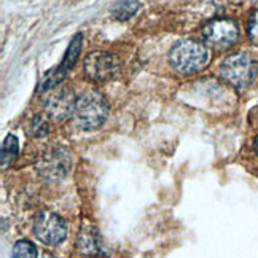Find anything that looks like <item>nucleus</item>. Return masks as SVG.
<instances>
[{"mask_svg": "<svg viewBox=\"0 0 258 258\" xmlns=\"http://www.w3.org/2000/svg\"><path fill=\"white\" fill-rule=\"evenodd\" d=\"M107 115L108 105L105 97L96 89H88V91H83L77 97L72 116L74 123L78 127L86 129V131L101 127L102 123L107 120Z\"/></svg>", "mask_w": 258, "mask_h": 258, "instance_id": "1", "label": "nucleus"}, {"mask_svg": "<svg viewBox=\"0 0 258 258\" xmlns=\"http://www.w3.org/2000/svg\"><path fill=\"white\" fill-rule=\"evenodd\" d=\"M169 62L177 72L183 75L200 72L209 62V49L198 40H180L169 53Z\"/></svg>", "mask_w": 258, "mask_h": 258, "instance_id": "2", "label": "nucleus"}, {"mask_svg": "<svg viewBox=\"0 0 258 258\" xmlns=\"http://www.w3.org/2000/svg\"><path fill=\"white\" fill-rule=\"evenodd\" d=\"M220 75L225 82H228L237 89L247 88L253 82L256 75V66L253 57L245 51H237L230 54L222 62Z\"/></svg>", "mask_w": 258, "mask_h": 258, "instance_id": "3", "label": "nucleus"}, {"mask_svg": "<svg viewBox=\"0 0 258 258\" xmlns=\"http://www.w3.org/2000/svg\"><path fill=\"white\" fill-rule=\"evenodd\" d=\"M203 37L211 46L217 49H225L237 42V38H239V26L233 19L217 18L203 27Z\"/></svg>", "mask_w": 258, "mask_h": 258, "instance_id": "4", "label": "nucleus"}, {"mask_svg": "<svg viewBox=\"0 0 258 258\" xmlns=\"http://www.w3.org/2000/svg\"><path fill=\"white\" fill-rule=\"evenodd\" d=\"M120 59L110 51H93L85 59V74L96 82H107L120 74Z\"/></svg>", "mask_w": 258, "mask_h": 258, "instance_id": "5", "label": "nucleus"}, {"mask_svg": "<svg viewBox=\"0 0 258 258\" xmlns=\"http://www.w3.org/2000/svg\"><path fill=\"white\" fill-rule=\"evenodd\" d=\"M34 233L38 241L48 245H57L67 236V225L57 214L49 211L40 212L34 220Z\"/></svg>", "mask_w": 258, "mask_h": 258, "instance_id": "6", "label": "nucleus"}, {"mask_svg": "<svg viewBox=\"0 0 258 258\" xmlns=\"http://www.w3.org/2000/svg\"><path fill=\"white\" fill-rule=\"evenodd\" d=\"M77 97L72 93V89H69L66 86H56L51 91H48L43 105L46 113L53 118L54 121H62L67 116L74 115Z\"/></svg>", "mask_w": 258, "mask_h": 258, "instance_id": "7", "label": "nucleus"}, {"mask_svg": "<svg viewBox=\"0 0 258 258\" xmlns=\"http://www.w3.org/2000/svg\"><path fill=\"white\" fill-rule=\"evenodd\" d=\"M71 166H72L71 153L66 148L53 147L43 153L40 163H38V171L46 178L57 180V178H62L69 172Z\"/></svg>", "mask_w": 258, "mask_h": 258, "instance_id": "8", "label": "nucleus"}, {"mask_svg": "<svg viewBox=\"0 0 258 258\" xmlns=\"http://www.w3.org/2000/svg\"><path fill=\"white\" fill-rule=\"evenodd\" d=\"M82 45H83V34H77L71 45H69L67 51H66V56L62 59V62L59 64V67L62 69V71L67 74L71 69L75 66V62L78 61V57H80V53H82Z\"/></svg>", "mask_w": 258, "mask_h": 258, "instance_id": "9", "label": "nucleus"}, {"mask_svg": "<svg viewBox=\"0 0 258 258\" xmlns=\"http://www.w3.org/2000/svg\"><path fill=\"white\" fill-rule=\"evenodd\" d=\"M18 150H19V144L18 139L15 136H7L5 141L2 144V156H0V161H2V167H8L12 166L13 161L18 156Z\"/></svg>", "mask_w": 258, "mask_h": 258, "instance_id": "10", "label": "nucleus"}, {"mask_svg": "<svg viewBox=\"0 0 258 258\" xmlns=\"http://www.w3.org/2000/svg\"><path fill=\"white\" fill-rule=\"evenodd\" d=\"M13 258H37V249L26 239L18 241L13 247Z\"/></svg>", "mask_w": 258, "mask_h": 258, "instance_id": "11", "label": "nucleus"}, {"mask_svg": "<svg viewBox=\"0 0 258 258\" xmlns=\"http://www.w3.org/2000/svg\"><path fill=\"white\" fill-rule=\"evenodd\" d=\"M78 245H80L83 253H99L101 252V244L97 242L96 234H89V233L85 234V231H83L80 241H78Z\"/></svg>", "mask_w": 258, "mask_h": 258, "instance_id": "12", "label": "nucleus"}, {"mask_svg": "<svg viewBox=\"0 0 258 258\" xmlns=\"http://www.w3.org/2000/svg\"><path fill=\"white\" fill-rule=\"evenodd\" d=\"M137 4L131 2V0H124V2H121L120 5H118L115 10H113V13L118 19H121V21H126V19L131 18L136 12H137Z\"/></svg>", "mask_w": 258, "mask_h": 258, "instance_id": "13", "label": "nucleus"}, {"mask_svg": "<svg viewBox=\"0 0 258 258\" xmlns=\"http://www.w3.org/2000/svg\"><path fill=\"white\" fill-rule=\"evenodd\" d=\"M45 134H48V121L42 115H35L32 120V126H31V136L42 137Z\"/></svg>", "mask_w": 258, "mask_h": 258, "instance_id": "14", "label": "nucleus"}, {"mask_svg": "<svg viewBox=\"0 0 258 258\" xmlns=\"http://www.w3.org/2000/svg\"><path fill=\"white\" fill-rule=\"evenodd\" d=\"M247 32H249L250 40L258 45V10L253 12V15L249 19V26H247Z\"/></svg>", "mask_w": 258, "mask_h": 258, "instance_id": "15", "label": "nucleus"}, {"mask_svg": "<svg viewBox=\"0 0 258 258\" xmlns=\"http://www.w3.org/2000/svg\"><path fill=\"white\" fill-rule=\"evenodd\" d=\"M255 150H256V153H258V137H256V141H255Z\"/></svg>", "mask_w": 258, "mask_h": 258, "instance_id": "16", "label": "nucleus"}, {"mask_svg": "<svg viewBox=\"0 0 258 258\" xmlns=\"http://www.w3.org/2000/svg\"><path fill=\"white\" fill-rule=\"evenodd\" d=\"M46 258H51V256H46Z\"/></svg>", "mask_w": 258, "mask_h": 258, "instance_id": "17", "label": "nucleus"}]
</instances>
